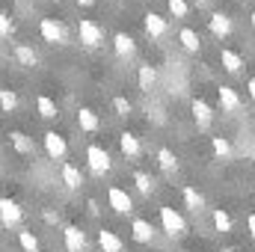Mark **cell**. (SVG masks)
<instances>
[{"instance_id": "14", "label": "cell", "mask_w": 255, "mask_h": 252, "mask_svg": "<svg viewBox=\"0 0 255 252\" xmlns=\"http://www.w3.org/2000/svg\"><path fill=\"white\" fill-rule=\"evenodd\" d=\"M178 42H181V48H184L187 54H199V48H202L199 33H196V30H190V27H184V30L178 33Z\"/></svg>"}, {"instance_id": "10", "label": "cell", "mask_w": 255, "mask_h": 252, "mask_svg": "<svg viewBox=\"0 0 255 252\" xmlns=\"http://www.w3.org/2000/svg\"><path fill=\"white\" fill-rule=\"evenodd\" d=\"M208 27H211V33H214L217 39H226V36L232 33V18H229L226 12H214V15L208 18Z\"/></svg>"}, {"instance_id": "18", "label": "cell", "mask_w": 255, "mask_h": 252, "mask_svg": "<svg viewBox=\"0 0 255 252\" xmlns=\"http://www.w3.org/2000/svg\"><path fill=\"white\" fill-rule=\"evenodd\" d=\"M157 163H160V169L163 172H178V157H175V151L172 148H157Z\"/></svg>"}, {"instance_id": "34", "label": "cell", "mask_w": 255, "mask_h": 252, "mask_svg": "<svg viewBox=\"0 0 255 252\" xmlns=\"http://www.w3.org/2000/svg\"><path fill=\"white\" fill-rule=\"evenodd\" d=\"M9 33H12V21H9V15L0 9V39H6Z\"/></svg>"}, {"instance_id": "37", "label": "cell", "mask_w": 255, "mask_h": 252, "mask_svg": "<svg viewBox=\"0 0 255 252\" xmlns=\"http://www.w3.org/2000/svg\"><path fill=\"white\" fill-rule=\"evenodd\" d=\"M74 3H80V6H92L95 0H74Z\"/></svg>"}, {"instance_id": "4", "label": "cell", "mask_w": 255, "mask_h": 252, "mask_svg": "<svg viewBox=\"0 0 255 252\" xmlns=\"http://www.w3.org/2000/svg\"><path fill=\"white\" fill-rule=\"evenodd\" d=\"M39 33H42V39L51 42V45H65V27L57 21V18H42Z\"/></svg>"}, {"instance_id": "9", "label": "cell", "mask_w": 255, "mask_h": 252, "mask_svg": "<svg viewBox=\"0 0 255 252\" xmlns=\"http://www.w3.org/2000/svg\"><path fill=\"white\" fill-rule=\"evenodd\" d=\"M145 33H148L151 39H163V36L169 33L166 18H160L157 12H148V15H145Z\"/></svg>"}, {"instance_id": "32", "label": "cell", "mask_w": 255, "mask_h": 252, "mask_svg": "<svg viewBox=\"0 0 255 252\" xmlns=\"http://www.w3.org/2000/svg\"><path fill=\"white\" fill-rule=\"evenodd\" d=\"M166 6H169V12H172L175 18H187V12H190L187 0H166Z\"/></svg>"}, {"instance_id": "19", "label": "cell", "mask_w": 255, "mask_h": 252, "mask_svg": "<svg viewBox=\"0 0 255 252\" xmlns=\"http://www.w3.org/2000/svg\"><path fill=\"white\" fill-rule=\"evenodd\" d=\"M130 232H133V241H139V244H151V238H154V232H151V223H148V220H133Z\"/></svg>"}, {"instance_id": "30", "label": "cell", "mask_w": 255, "mask_h": 252, "mask_svg": "<svg viewBox=\"0 0 255 252\" xmlns=\"http://www.w3.org/2000/svg\"><path fill=\"white\" fill-rule=\"evenodd\" d=\"M133 184H136V190H139L142 196H151V190H154V181H151L145 172H133Z\"/></svg>"}, {"instance_id": "27", "label": "cell", "mask_w": 255, "mask_h": 252, "mask_svg": "<svg viewBox=\"0 0 255 252\" xmlns=\"http://www.w3.org/2000/svg\"><path fill=\"white\" fill-rule=\"evenodd\" d=\"M211 217H214V229H217V232H232V217H229L223 208H214Z\"/></svg>"}, {"instance_id": "36", "label": "cell", "mask_w": 255, "mask_h": 252, "mask_svg": "<svg viewBox=\"0 0 255 252\" xmlns=\"http://www.w3.org/2000/svg\"><path fill=\"white\" fill-rule=\"evenodd\" d=\"M247 89H250V95H253V101H255V77L250 80V83H247Z\"/></svg>"}, {"instance_id": "21", "label": "cell", "mask_w": 255, "mask_h": 252, "mask_svg": "<svg viewBox=\"0 0 255 252\" xmlns=\"http://www.w3.org/2000/svg\"><path fill=\"white\" fill-rule=\"evenodd\" d=\"M9 139H12V145H15V151H18V154H33V139H30L27 133L12 130V133H9Z\"/></svg>"}, {"instance_id": "5", "label": "cell", "mask_w": 255, "mask_h": 252, "mask_svg": "<svg viewBox=\"0 0 255 252\" xmlns=\"http://www.w3.org/2000/svg\"><path fill=\"white\" fill-rule=\"evenodd\" d=\"M42 139H45V151H48L54 160H63L65 151H68V145H65V136H63V133H57V130H48Z\"/></svg>"}, {"instance_id": "12", "label": "cell", "mask_w": 255, "mask_h": 252, "mask_svg": "<svg viewBox=\"0 0 255 252\" xmlns=\"http://www.w3.org/2000/svg\"><path fill=\"white\" fill-rule=\"evenodd\" d=\"M220 107L226 110V113H238L241 110V98H238V92L232 89V86H220Z\"/></svg>"}, {"instance_id": "25", "label": "cell", "mask_w": 255, "mask_h": 252, "mask_svg": "<svg viewBox=\"0 0 255 252\" xmlns=\"http://www.w3.org/2000/svg\"><path fill=\"white\" fill-rule=\"evenodd\" d=\"M36 107H39L42 119H57V104H54V98H48V95H39Z\"/></svg>"}, {"instance_id": "8", "label": "cell", "mask_w": 255, "mask_h": 252, "mask_svg": "<svg viewBox=\"0 0 255 252\" xmlns=\"http://www.w3.org/2000/svg\"><path fill=\"white\" fill-rule=\"evenodd\" d=\"M63 238H65V250L68 252H83L86 250V235H83L77 226H65Z\"/></svg>"}, {"instance_id": "1", "label": "cell", "mask_w": 255, "mask_h": 252, "mask_svg": "<svg viewBox=\"0 0 255 252\" xmlns=\"http://www.w3.org/2000/svg\"><path fill=\"white\" fill-rule=\"evenodd\" d=\"M160 223H163V232L172 235V238H181L187 232V223L175 208H160Z\"/></svg>"}, {"instance_id": "15", "label": "cell", "mask_w": 255, "mask_h": 252, "mask_svg": "<svg viewBox=\"0 0 255 252\" xmlns=\"http://www.w3.org/2000/svg\"><path fill=\"white\" fill-rule=\"evenodd\" d=\"M193 119H196V125L199 127H208L211 125V119H214V110H211L202 98H196V101H193Z\"/></svg>"}, {"instance_id": "40", "label": "cell", "mask_w": 255, "mask_h": 252, "mask_svg": "<svg viewBox=\"0 0 255 252\" xmlns=\"http://www.w3.org/2000/svg\"><path fill=\"white\" fill-rule=\"evenodd\" d=\"M226 252H238V250H226Z\"/></svg>"}, {"instance_id": "26", "label": "cell", "mask_w": 255, "mask_h": 252, "mask_svg": "<svg viewBox=\"0 0 255 252\" xmlns=\"http://www.w3.org/2000/svg\"><path fill=\"white\" fill-rule=\"evenodd\" d=\"M211 148H214V154L223 157V160L232 157V142H229L226 136H214V139H211Z\"/></svg>"}, {"instance_id": "11", "label": "cell", "mask_w": 255, "mask_h": 252, "mask_svg": "<svg viewBox=\"0 0 255 252\" xmlns=\"http://www.w3.org/2000/svg\"><path fill=\"white\" fill-rule=\"evenodd\" d=\"M119 148H122V154H125V157H139V151H142L139 136H136V133H130V130L119 133Z\"/></svg>"}, {"instance_id": "35", "label": "cell", "mask_w": 255, "mask_h": 252, "mask_svg": "<svg viewBox=\"0 0 255 252\" xmlns=\"http://www.w3.org/2000/svg\"><path fill=\"white\" fill-rule=\"evenodd\" d=\"M247 229H250V235L255 238V214H250V217H247Z\"/></svg>"}, {"instance_id": "24", "label": "cell", "mask_w": 255, "mask_h": 252, "mask_svg": "<svg viewBox=\"0 0 255 252\" xmlns=\"http://www.w3.org/2000/svg\"><path fill=\"white\" fill-rule=\"evenodd\" d=\"M154 80H157V71H154L151 65H139V89H142V92H151Z\"/></svg>"}, {"instance_id": "6", "label": "cell", "mask_w": 255, "mask_h": 252, "mask_svg": "<svg viewBox=\"0 0 255 252\" xmlns=\"http://www.w3.org/2000/svg\"><path fill=\"white\" fill-rule=\"evenodd\" d=\"M107 199H110V208L116 214H130L133 211V202H130L128 190H122V187H110L107 190Z\"/></svg>"}, {"instance_id": "29", "label": "cell", "mask_w": 255, "mask_h": 252, "mask_svg": "<svg viewBox=\"0 0 255 252\" xmlns=\"http://www.w3.org/2000/svg\"><path fill=\"white\" fill-rule=\"evenodd\" d=\"M184 205L190 208V211H199L202 205H205V199H202V193L193 187H184Z\"/></svg>"}, {"instance_id": "7", "label": "cell", "mask_w": 255, "mask_h": 252, "mask_svg": "<svg viewBox=\"0 0 255 252\" xmlns=\"http://www.w3.org/2000/svg\"><path fill=\"white\" fill-rule=\"evenodd\" d=\"M21 217H24V214H21L18 202H12V199H0V223H3V226L12 229V226L21 223Z\"/></svg>"}, {"instance_id": "33", "label": "cell", "mask_w": 255, "mask_h": 252, "mask_svg": "<svg viewBox=\"0 0 255 252\" xmlns=\"http://www.w3.org/2000/svg\"><path fill=\"white\" fill-rule=\"evenodd\" d=\"M113 110H116V116H130V101L125 95H116L113 98Z\"/></svg>"}, {"instance_id": "2", "label": "cell", "mask_w": 255, "mask_h": 252, "mask_svg": "<svg viewBox=\"0 0 255 252\" xmlns=\"http://www.w3.org/2000/svg\"><path fill=\"white\" fill-rule=\"evenodd\" d=\"M77 33H80V42H83L86 48H98V45L104 42V33H101V27H98L95 21H89V18H83V21L77 24Z\"/></svg>"}, {"instance_id": "16", "label": "cell", "mask_w": 255, "mask_h": 252, "mask_svg": "<svg viewBox=\"0 0 255 252\" xmlns=\"http://www.w3.org/2000/svg\"><path fill=\"white\" fill-rule=\"evenodd\" d=\"M113 48H116V54L128 60V57H133V51H136V45H133V39L128 36V33H116L113 36Z\"/></svg>"}, {"instance_id": "17", "label": "cell", "mask_w": 255, "mask_h": 252, "mask_svg": "<svg viewBox=\"0 0 255 252\" xmlns=\"http://www.w3.org/2000/svg\"><path fill=\"white\" fill-rule=\"evenodd\" d=\"M98 244H101V250L104 252H122L125 250V244L119 241V235H116V232H107V229L98 232Z\"/></svg>"}, {"instance_id": "22", "label": "cell", "mask_w": 255, "mask_h": 252, "mask_svg": "<svg viewBox=\"0 0 255 252\" xmlns=\"http://www.w3.org/2000/svg\"><path fill=\"white\" fill-rule=\"evenodd\" d=\"M220 60H223V68H226V71H232V74H238V71H241V65H244L241 54H238V51H229V48H223Z\"/></svg>"}, {"instance_id": "41", "label": "cell", "mask_w": 255, "mask_h": 252, "mask_svg": "<svg viewBox=\"0 0 255 252\" xmlns=\"http://www.w3.org/2000/svg\"><path fill=\"white\" fill-rule=\"evenodd\" d=\"M253 187H255V181H253Z\"/></svg>"}, {"instance_id": "38", "label": "cell", "mask_w": 255, "mask_h": 252, "mask_svg": "<svg viewBox=\"0 0 255 252\" xmlns=\"http://www.w3.org/2000/svg\"><path fill=\"white\" fill-rule=\"evenodd\" d=\"M253 27H255V12H253Z\"/></svg>"}, {"instance_id": "31", "label": "cell", "mask_w": 255, "mask_h": 252, "mask_svg": "<svg viewBox=\"0 0 255 252\" xmlns=\"http://www.w3.org/2000/svg\"><path fill=\"white\" fill-rule=\"evenodd\" d=\"M0 107H3L6 113H12V110L18 107V95H15L12 89H0Z\"/></svg>"}, {"instance_id": "13", "label": "cell", "mask_w": 255, "mask_h": 252, "mask_svg": "<svg viewBox=\"0 0 255 252\" xmlns=\"http://www.w3.org/2000/svg\"><path fill=\"white\" fill-rule=\"evenodd\" d=\"M77 125L80 130H86V133H95L101 122H98V116H95V110H89V107H80V113H77Z\"/></svg>"}, {"instance_id": "3", "label": "cell", "mask_w": 255, "mask_h": 252, "mask_svg": "<svg viewBox=\"0 0 255 252\" xmlns=\"http://www.w3.org/2000/svg\"><path fill=\"white\" fill-rule=\"evenodd\" d=\"M86 160H89V169L95 175H107L110 172V154L101 148V145H89L86 148Z\"/></svg>"}, {"instance_id": "28", "label": "cell", "mask_w": 255, "mask_h": 252, "mask_svg": "<svg viewBox=\"0 0 255 252\" xmlns=\"http://www.w3.org/2000/svg\"><path fill=\"white\" fill-rule=\"evenodd\" d=\"M18 244H21V250L24 252H39V241H36V235L33 232H18Z\"/></svg>"}, {"instance_id": "23", "label": "cell", "mask_w": 255, "mask_h": 252, "mask_svg": "<svg viewBox=\"0 0 255 252\" xmlns=\"http://www.w3.org/2000/svg\"><path fill=\"white\" fill-rule=\"evenodd\" d=\"M63 181H65V187L77 190L80 184H83V178H80V169H77V166H71V163H63Z\"/></svg>"}, {"instance_id": "39", "label": "cell", "mask_w": 255, "mask_h": 252, "mask_svg": "<svg viewBox=\"0 0 255 252\" xmlns=\"http://www.w3.org/2000/svg\"><path fill=\"white\" fill-rule=\"evenodd\" d=\"M196 3H208V0H196Z\"/></svg>"}, {"instance_id": "20", "label": "cell", "mask_w": 255, "mask_h": 252, "mask_svg": "<svg viewBox=\"0 0 255 252\" xmlns=\"http://www.w3.org/2000/svg\"><path fill=\"white\" fill-rule=\"evenodd\" d=\"M15 60H18V65H24V68H33V65L39 63V54L30 45H15Z\"/></svg>"}]
</instances>
